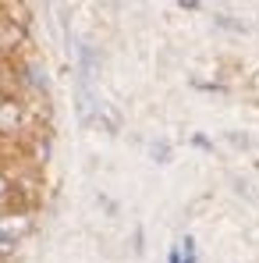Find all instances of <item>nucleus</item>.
<instances>
[{
  "label": "nucleus",
  "instance_id": "1",
  "mask_svg": "<svg viewBox=\"0 0 259 263\" xmlns=\"http://www.w3.org/2000/svg\"><path fill=\"white\" fill-rule=\"evenodd\" d=\"M32 231V214L29 210H14V214H0V246H14Z\"/></svg>",
  "mask_w": 259,
  "mask_h": 263
},
{
  "label": "nucleus",
  "instance_id": "2",
  "mask_svg": "<svg viewBox=\"0 0 259 263\" xmlns=\"http://www.w3.org/2000/svg\"><path fill=\"white\" fill-rule=\"evenodd\" d=\"M25 125V107L18 96H0V135H14Z\"/></svg>",
  "mask_w": 259,
  "mask_h": 263
},
{
  "label": "nucleus",
  "instance_id": "3",
  "mask_svg": "<svg viewBox=\"0 0 259 263\" xmlns=\"http://www.w3.org/2000/svg\"><path fill=\"white\" fill-rule=\"evenodd\" d=\"M25 40H29L25 22H18V18H0V53H14V50H22Z\"/></svg>",
  "mask_w": 259,
  "mask_h": 263
},
{
  "label": "nucleus",
  "instance_id": "4",
  "mask_svg": "<svg viewBox=\"0 0 259 263\" xmlns=\"http://www.w3.org/2000/svg\"><path fill=\"white\" fill-rule=\"evenodd\" d=\"M153 160H160V164L167 160V146H164V142H160V146H153Z\"/></svg>",
  "mask_w": 259,
  "mask_h": 263
},
{
  "label": "nucleus",
  "instance_id": "5",
  "mask_svg": "<svg viewBox=\"0 0 259 263\" xmlns=\"http://www.w3.org/2000/svg\"><path fill=\"white\" fill-rule=\"evenodd\" d=\"M4 199H11V185H7V178L0 175V203H4Z\"/></svg>",
  "mask_w": 259,
  "mask_h": 263
}]
</instances>
